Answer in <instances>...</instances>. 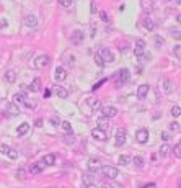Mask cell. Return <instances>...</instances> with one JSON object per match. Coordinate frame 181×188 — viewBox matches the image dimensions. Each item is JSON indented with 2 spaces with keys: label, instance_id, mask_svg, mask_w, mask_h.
<instances>
[{
  "label": "cell",
  "instance_id": "cell-34",
  "mask_svg": "<svg viewBox=\"0 0 181 188\" xmlns=\"http://www.w3.org/2000/svg\"><path fill=\"white\" fill-rule=\"evenodd\" d=\"M129 162H131V157H129V155H126V154H124V155H119V164H121V165H129Z\"/></svg>",
  "mask_w": 181,
  "mask_h": 188
},
{
  "label": "cell",
  "instance_id": "cell-52",
  "mask_svg": "<svg viewBox=\"0 0 181 188\" xmlns=\"http://www.w3.org/2000/svg\"><path fill=\"white\" fill-rule=\"evenodd\" d=\"M95 11H96V3L91 2V13H95Z\"/></svg>",
  "mask_w": 181,
  "mask_h": 188
},
{
  "label": "cell",
  "instance_id": "cell-39",
  "mask_svg": "<svg viewBox=\"0 0 181 188\" xmlns=\"http://www.w3.org/2000/svg\"><path fill=\"white\" fill-rule=\"evenodd\" d=\"M17 177H18L20 180H25V178H26V170H25V169H18V170H17Z\"/></svg>",
  "mask_w": 181,
  "mask_h": 188
},
{
  "label": "cell",
  "instance_id": "cell-16",
  "mask_svg": "<svg viewBox=\"0 0 181 188\" xmlns=\"http://www.w3.org/2000/svg\"><path fill=\"white\" fill-rule=\"evenodd\" d=\"M148 95V85L147 83H142V85H139V89H137V98L140 100H144Z\"/></svg>",
  "mask_w": 181,
  "mask_h": 188
},
{
  "label": "cell",
  "instance_id": "cell-20",
  "mask_svg": "<svg viewBox=\"0 0 181 188\" xmlns=\"http://www.w3.org/2000/svg\"><path fill=\"white\" fill-rule=\"evenodd\" d=\"M28 98V95L25 92H18V93L13 95V103L15 105H18V103H25V100Z\"/></svg>",
  "mask_w": 181,
  "mask_h": 188
},
{
  "label": "cell",
  "instance_id": "cell-11",
  "mask_svg": "<svg viewBox=\"0 0 181 188\" xmlns=\"http://www.w3.org/2000/svg\"><path fill=\"white\" fill-rule=\"evenodd\" d=\"M101 111H103V116L106 118H114L118 115V108L116 106H101Z\"/></svg>",
  "mask_w": 181,
  "mask_h": 188
},
{
  "label": "cell",
  "instance_id": "cell-35",
  "mask_svg": "<svg viewBox=\"0 0 181 188\" xmlns=\"http://www.w3.org/2000/svg\"><path fill=\"white\" fill-rule=\"evenodd\" d=\"M60 128H62L65 133H72V125H70V121H62V123H60Z\"/></svg>",
  "mask_w": 181,
  "mask_h": 188
},
{
  "label": "cell",
  "instance_id": "cell-12",
  "mask_svg": "<svg viewBox=\"0 0 181 188\" xmlns=\"http://www.w3.org/2000/svg\"><path fill=\"white\" fill-rule=\"evenodd\" d=\"M5 111L10 115V116H17V115H20V106L15 105L13 102H11V103H7V105H5Z\"/></svg>",
  "mask_w": 181,
  "mask_h": 188
},
{
  "label": "cell",
  "instance_id": "cell-29",
  "mask_svg": "<svg viewBox=\"0 0 181 188\" xmlns=\"http://www.w3.org/2000/svg\"><path fill=\"white\" fill-rule=\"evenodd\" d=\"M25 106L28 108V110H36V106H38V102H36V100L26 98V100H25Z\"/></svg>",
  "mask_w": 181,
  "mask_h": 188
},
{
  "label": "cell",
  "instance_id": "cell-43",
  "mask_svg": "<svg viewBox=\"0 0 181 188\" xmlns=\"http://www.w3.org/2000/svg\"><path fill=\"white\" fill-rule=\"evenodd\" d=\"M170 129H171V131H179V123L173 121L171 125H170Z\"/></svg>",
  "mask_w": 181,
  "mask_h": 188
},
{
  "label": "cell",
  "instance_id": "cell-42",
  "mask_svg": "<svg viewBox=\"0 0 181 188\" xmlns=\"http://www.w3.org/2000/svg\"><path fill=\"white\" fill-rule=\"evenodd\" d=\"M175 56H176V59H181V46L179 44L175 46Z\"/></svg>",
  "mask_w": 181,
  "mask_h": 188
},
{
  "label": "cell",
  "instance_id": "cell-15",
  "mask_svg": "<svg viewBox=\"0 0 181 188\" xmlns=\"http://www.w3.org/2000/svg\"><path fill=\"white\" fill-rule=\"evenodd\" d=\"M160 87L163 89L165 93H171V90H173V82L170 80V79H163V80H160Z\"/></svg>",
  "mask_w": 181,
  "mask_h": 188
},
{
  "label": "cell",
  "instance_id": "cell-24",
  "mask_svg": "<svg viewBox=\"0 0 181 188\" xmlns=\"http://www.w3.org/2000/svg\"><path fill=\"white\" fill-rule=\"evenodd\" d=\"M83 183L87 185H91V183H95V175L93 172H88V173H83Z\"/></svg>",
  "mask_w": 181,
  "mask_h": 188
},
{
  "label": "cell",
  "instance_id": "cell-9",
  "mask_svg": "<svg viewBox=\"0 0 181 188\" xmlns=\"http://www.w3.org/2000/svg\"><path fill=\"white\" fill-rule=\"evenodd\" d=\"M70 41H72V44H75V46H78L80 43H83V31L75 30L74 33L70 34Z\"/></svg>",
  "mask_w": 181,
  "mask_h": 188
},
{
  "label": "cell",
  "instance_id": "cell-36",
  "mask_svg": "<svg viewBox=\"0 0 181 188\" xmlns=\"http://www.w3.org/2000/svg\"><path fill=\"white\" fill-rule=\"evenodd\" d=\"M179 151H181V144L178 142V144H175V147H173V154H175L176 159L181 157V152H179Z\"/></svg>",
  "mask_w": 181,
  "mask_h": 188
},
{
  "label": "cell",
  "instance_id": "cell-41",
  "mask_svg": "<svg viewBox=\"0 0 181 188\" xmlns=\"http://www.w3.org/2000/svg\"><path fill=\"white\" fill-rule=\"evenodd\" d=\"M100 18H101L104 23H108V21H110V17H108V13H106V11H100Z\"/></svg>",
  "mask_w": 181,
  "mask_h": 188
},
{
  "label": "cell",
  "instance_id": "cell-13",
  "mask_svg": "<svg viewBox=\"0 0 181 188\" xmlns=\"http://www.w3.org/2000/svg\"><path fill=\"white\" fill-rule=\"evenodd\" d=\"M91 136H93L96 141H106V138H108L106 133L103 129H100V128H93L91 129Z\"/></svg>",
  "mask_w": 181,
  "mask_h": 188
},
{
  "label": "cell",
  "instance_id": "cell-1",
  "mask_svg": "<svg viewBox=\"0 0 181 188\" xmlns=\"http://www.w3.org/2000/svg\"><path fill=\"white\" fill-rule=\"evenodd\" d=\"M101 173H103V177H106V178H110V180H114V178H118V175H119V172L116 167H113V165H101Z\"/></svg>",
  "mask_w": 181,
  "mask_h": 188
},
{
  "label": "cell",
  "instance_id": "cell-32",
  "mask_svg": "<svg viewBox=\"0 0 181 188\" xmlns=\"http://www.w3.org/2000/svg\"><path fill=\"white\" fill-rule=\"evenodd\" d=\"M74 54H70V57H69V54H64V62H65L67 64V66H74V64H75V61H74Z\"/></svg>",
  "mask_w": 181,
  "mask_h": 188
},
{
  "label": "cell",
  "instance_id": "cell-33",
  "mask_svg": "<svg viewBox=\"0 0 181 188\" xmlns=\"http://www.w3.org/2000/svg\"><path fill=\"white\" fill-rule=\"evenodd\" d=\"M144 49H145V47H142V46H137L135 44V47H134V54H135V57H142L144 56Z\"/></svg>",
  "mask_w": 181,
  "mask_h": 188
},
{
  "label": "cell",
  "instance_id": "cell-26",
  "mask_svg": "<svg viewBox=\"0 0 181 188\" xmlns=\"http://www.w3.org/2000/svg\"><path fill=\"white\" fill-rule=\"evenodd\" d=\"M142 8H144V11L150 13L154 10V0H142Z\"/></svg>",
  "mask_w": 181,
  "mask_h": 188
},
{
  "label": "cell",
  "instance_id": "cell-40",
  "mask_svg": "<svg viewBox=\"0 0 181 188\" xmlns=\"http://www.w3.org/2000/svg\"><path fill=\"white\" fill-rule=\"evenodd\" d=\"M57 2L60 3V7H64V8H69L72 5V0H57Z\"/></svg>",
  "mask_w": 181,
  "mask_h": 188
},
{
  "label": "cell",
  "instance_id": "cell-17",
  "mask_svg": "<svg viewBox=\"0 0 181 188\" xmlns=\"http://www.w3.org/2000/svg\"><path fill=\"white\" fill-rule=\"evenodd\" d=\"M87 103L90 105V108L93 111H98L100 108H101V102H100L98 98H87Z\"/></svg>",
  "mask_w": 181,
  "mask_h": 188
},
{
  "label": "cell",
  "instance_id": "cell-38",
  "mask_svg": "<svg viewBox=\"0 0 181 188\" xmlns=\"http://www.w3.org/2000/svg\"><path fill=\"white\" fill-rule=\"evenodd\" d=\"M171 115H173L175 118L179 116V115H181V108H179V105H175V106L171 108Z\"/></svg>",
  "mask_w": 181,
  "mask_h": 188
},
{
  "label": "cell",
  "instance_id": "cell-3",
  "mask_svg": "<svg viewBox=\"0 0 181 188\" xmlns=\"http://www.w3.org/2000/svg\"><path fill=\"white\" fill-rule=\"evenodd\" d=\"M49 64H51V57L47 54H41L34 59L36 69H46V67H49Z\"/></svg>",
  "mask_w": 181,
  "mask_h": 188
},
{
  "label": "cell",
  "instance_id": "cell-56",
  "mask_svg": "<svg viewBox=\"0 0 181 188\" xmlns=\"http://www.w3.org/2000/svg\"><path fill=\"white\" fill-rule=\"evenodd\" d=\"M176 3H178V5H179V3H181V0H176Z\"/></svg>",
  "mask_w": 181,
  "mask_h": 188
},
{
  "label": "cell",
  "instance_id": "cell-27",
  "mask_svg": "<svg viewBox=\"0 0 181 188\" xmlns=\"http://www.w3.org/2000/svg\"><path fill=\"white\" fill-rule=\"evenodd\" d=\"M110 126V118H106V116H101L98 119V128L100 129H103L104 131V128H108Z\"/></svg>",
  "mask_w": 181,
  "mask_h": 188
},
{
  "label": "cell",
  "instance_id": "cell-10",
  "mask_svg": "<svg viewBox=\"0 0 181 188\" xmlns=\"http://www.w3.org/2000/svg\"><path fill=\"white\" fill-rule=\"evenodd\" d=\"M54 79H56L57 82L65 80V79H67V70H65V67H57V69L54 70Z\"/></svg>",
  "mask_w": 181,
  "mask_h": 188
},
{
  "label": "cell",
  "instance_id": "cell-23",
  "mask_svg": "<svg viewBox=\"0 0 181 188\" xmlns=\"http://www.w3.org/2000/svg\"><path fill=\"white\" fill-rule=\"evenodd\" d=\"M41 162L44 164V165H54V164H56V155H54V154H47V155H44Z\"/></svg>",
  "mask_w": 181,
  "mask_h": 188
},
{
  "label": "cell",
  "instance_id": "cell-48",
  "mask_svg": "<svg viewBox=\"0 0 181 188\" xmlns=\"http://www.w3.org/2000/svg\"><path fill=\"white\" fill-rule=\"evenodd\" d=\"M135 44H137V46H142V47H145V41H144V39H137V41H135Z\"/></svg>",
  "mask_w": 181,
  "mask_h": 188
},
{
  "label": "cell",
  "instance_id": "cell-50",
  "mask_svg": "<svg viewBox=\"0 0 181 188\" xmlns=\"http://www.w3.org/2000/svg\"><path fill=\"white\" fill-rule=\"evenodd\" d=\"M162 139H163V141H168V139H170V134H168V133H162Z\"/></svg>",
  "mask_w": 181,
  "mask_h": 188
},
{
  "label": "cell",
  "instance_id": "cell-19",
  "mask_svg": "<svg viewBox=\"0 0 181 188\" xmlns=\"http://www.w3.org/2000/svg\"><path fill=\"white\" fill-rule=\"evenodd\" d=\"M54 93L57 95L59 98H67V97H69V92L64 89V87H60V85H56L54 87Z\"/></svg>",
  "mask_w": 181,
  "mask_h": 188
},
{
  "label": "cell",
  "instance_id": "cell-53",
  "mask_svg": "<svg viewBox=\"0 0 181 188\" xmlns=\"http://www.w3.org/2000/svg\"><path fill=\"white\" fill-rule=\"evenodd\" d=\"M85 188H100V186H96V185H95V183H91V185H87Z\"/></svg>",
  "mask_w": 181,
  "mask_h": 188
},
{
  "label": "cell",
  "instance_id": "cell-2",
  "mask_svg": "<svg viewBox=\"0 0 181 188\" xmlns=\"http://www.w3.org/2000/svg\"><path fill=\"white\" fill-rule=\"evenodd\" d=\"M129 77H131V74H129V70L127 69H121L116 72V83L121 87V85H126L127 82H129Z\"/></svg>",
  "mask_w": 181,
  "mask_h": 188
},
{
  "label": "cell",
  "instance_id": "cell-4",
  "mask_svg": "<svg viewBox=\"0 0 181 188\" xmlns=\"http://www.w3.org/2000/svg\"><path fill=\"white\" fill-rule=\"evenodd\" d=\"M114 142H116V146H122L124 142H126V139H127V131L124 129V128H118L116 129V134H114Z\"/></svg>",
  "mask_w": 181,
  "mask_h": 188
},
{
  "label": "cell",
  "instance_id": "cell-5",
  "mask_svg": "<svg viewBox=\"0 0 181 188\" xmlns=\"http://www.w3.org/2000/svg\"><path fill=\"white\" fill-rule=\"evenodd\" d=\"M0 152L3 155H7V157H10V159H18V152L13 149V147L7 146V144H0Z\"/></svg>",
  "mask_w": 181,
  "mask_h": 188
},
{
  "label": "cell",
  "instance_id": "cell-54",
  "mask_svg": "<svg viewBox=\"0 0 181 188\" xmlns=\"http://www.w3.org/2000/svg\"><path fill=\"white\" fill-rule=\"evenodd\" d=\"M145 188H157V186H155V185H147Z\"/></svg>",
  "mask_w": 181,
  "mask_h": 188
},
{
  "label": "cell",
  "instance_id": "cell-7",
  "mask_svg": "<svg viewBox=\"0 0 181 188\" xmlns=\"http://www.w3.org/2000/svg\"><path fill=\"white\" fill-rule=\"evenodd\" d=\"M135 141H137L139 144H145L148 141V129H145V128L139 129L137 134H135Z\"/></svg>",
  "mask_w": 181,
  "mask_h": 188
},
{
  "label": "cell",
  "instance_id": "cell-21",
  "mask_svg": "<svg viewBox=\"0 0 181 188\" xmlns=\"http://www.w3.org/2000/svg\"><path fill=\"white\" fill-rule=\"evenodd\" d=\"M28 131H30V123H21V125L18 126V129H17V134H18V138H21V136H25Z\"/></svg>",
  "mask_w": 181,
  "mask_h": 188
},
{
  "label": "cell",
  "instance_id": "cell-25",
  "mask_svg": "<svg viewBox=\"0 0 181 188\" xmlns=\"http://www.w3.org/2000/svg\"><path fill=\"white\" fill-rule=\"evenodd\" d=\"M5 80L8 83H15V80H17V72L15 70H7L5 72Z\"/></svg>",
  "mask_w": 181,
  "mask_h": 188
},
{
  "label": "cell",
  "instance_id": "cell-37",
  "mask_svg": "<svg viewBox=\"0 0 181 188\" xmlns=\"http://www.w3.org/2000/svg\"><path fill=\"white\" fill-rule=\"evenodd\" d=\"M49 123H51L52 126H60V123H62V121H60L59 116H51L49 118Z\"/></svg>",
  "mask_w": 181,
  "mask_h": 188
},
{
  "label": "cell",
  "instance_id": "cell-30",
  "mask_svg": "<svg viewBox=\"0 0 181 188\" xmlns=\"http://www.w3.org/2000/svg\"><path fill=\"white\" fill-rule=\"evenodd\" d=\"M132 162H134V165L137 167V169H144V159L140 157V155H135V157L132 159Z\"/></svg>",
  "mask_w": 181,
  "mask_h": 188
},
{
  "label": "cell",
  "instance_id": "cell-14",
  "mask_svg": "<svg viewBox=\"0 0 181 188\" xmlns=\"http://www.w3.org/2000/svg\"><path fill=\"white\" fill-rule=\"evenodd\" d=\"M43 169H44V164L43 162H36V164H31L28 170H30L31 175H36V173H41Z\"/></svg>",
  "mask_w": 181,
  "mask_h": 188
},
{
  "label": "cell",
  "instance_id": "cell-55",
  "mask_svg": "<svg viewBox=\"0 0 181 188\" xmlns=\"http://www.w3.org/2000/svg\"><path fill=\"white\" fill-rule=\"evenodd\" d=\"M101 188H113V186H111V185H103Z\"/></svg>",
  "mask_w": 181,
  "mask_h": 188
},
{
  "label": "cell",
  "instance_id": "cell-18",
  "mask_svg": "<svg viewBox=\"0 0 181 188\" xmlns=\"http://www.w3.org/2000/svg\"><path fill=\"white\" fill-rule=\"evenodd\" d=\"M25 25L28 28H34L36 25H38V18H36L34 15H26L25 17Z\"/></svg>",
  "mask_w": 181,
  "mask_h": 188
},
{
  "label": "cell",
  "instance_id": "cell-49",
  "mask_svg": "<svg viewBox=\"0 0 181 188\" xmlns=\"http://www.w3.org/2000/svg\"><path fill=\"white\" fill-rule=\"evenodd\" d=\"M34 126L41 128V126H43V119H41V118H39V119H36V121H34Z\"/></svg>",
  "mask_w": 181,
  "mask_h": 188
},
{
  "label": "cell",
  "instance_id": "cell-6",
  "mask_svg": "<svg viewBox=\"0 0 181 188\" xmlns=\"http://www.w3.org/2000/svg\"><path fill=\"white\" fill-rule=\"evenodd\" d=\"M98 54H100V57H101L103 64H111L113 61H114V54H113L110 49H101Z\"/></svg>",
  "mask_w": 181,
  "mask_h": 188
},
{
  "label": "cell",
  "instance_id": "cell-46",
  "mask_svg": "<svg viewBox=\"0 0 181 188\" xmlns=\"http://www.w3.org/2000/svg\"><path fill=\"white\" fill-rule=\"evenodd\" d=\"M171 34L175 36L176 39H179V36H181V34H179V30H171Z\"/></svg>",
  "mask_w": 181,
  "mask_h": 188
},
{
  "label": "cell",
  "instance_id": "cell-28",
  "mask_svg": "<svg viewBox=\"0 0 181 188\" xmlns=\"http://www.w3.org/2000/svg\"><path fill=\"white\" fill-rule=\"evenodd\" d=\"M142 25H144V28L145 30H148V31H152L155 28V25H154V21H152L150 18H144V21H142Z\"/></svg>",
  "mask_w": 181,
  "mask_h": 188
},
{
  "label": "cell",
  "instance_id": "cell-47",
  "mask_svg": "<svg viewBox=\"0 0 181 188\" xmlns=\"http://www.w3.org/2000/svg\"><path fill=\"white\" fill-rule=\"evenodd\" d=\"M104 82H106V80H104V79H103V80H100L98 83H96V85H93V90H96V89H100V87H101V85H103V83H104Z\"/></svg>",
  "mask_w": 181,
  "mask_h": 188
},
{
  "label": "cell",
  "instance_id": "cell-8",
  "mask_svg": "<svg viewBox=\"0 0 181 188\" xmlns=\"http://www.w3.org/2000/svg\"><path fill=\"white\" fill-rule=\"evenodd\" d=\"M88 170L90 172H93V173H96L100 169H101V162L98 160V159H95V157H91V159H88Z\"/></svg>",
  "mask_w": 181,
  "mask_h": 188
},
{
  "label": "cell",
  "instance_id": "cell-57",
  "mask_svg": "<svg viewBox=\"0 0 181 188\" xmlns=\"http://www.w3.org/2000/svg\"><path fill=\"white\" fill-rule=\"evenodd\" d=\"M167 2H170V0H167Z\"/></svg>",
  "mask_w": 181,
  "mask_h": 188
},
{
  "label": "cell",
  "instance_id": "cell-31",
  "mask_svg": "<svg viewBox=\"0 0 181 188\" xmlns=\"http://www.w3.org/2000/svg\"><path fill=\"white\" fill-rule=\"evenodd\" d=\"M170 146H168V144H163L162 147H160V155H162V157H167L168 154H170Z\"/></svg>",
  "mask_w": 181,
  "mask_h": 188
},
{
  "label": "cell",
  "instance_id": "cell-44",
  "mask_svg": "<svg viewBox=\"0 0 181 188\" xmlns=\"http://www.w3.org/2000/svg\"><path fill=\"white\" fill-rule=\"evenodd\" d=\"M95 62L98 64L100 67H103L104 64H103V61H101V57H100V54H95Z\"/></svg>",
  "mask_w": 181,
  "mask_h": 188
},
{
  "label": "cell",
  "instance_id": "cell-45",
  "mask_svg": "<svg viewBox=\"0 0 181 188\" xmlns=\"http://www.w3.org/2000/svg\"><path fill=\"white\" fill-rule=\"evenodd\" d=\"M8 26V21H7L5 18H0V30H3V28Z\"/></svg>",
  "mask_w": 181,
  "mask_h": 188
},
{
  "label": "cell",
  "instance_id": "cell-51",
  "mask_svg": "<svg viewBox=\"0 0 181 188\" xmlns=\"http://www.w3.org/2000/svg\"><path fill=\"white\" fill-rule=\"evenodd\" d=\"M155 43H157V46H162V44H163V39L157 38V39H155Z\"/></svg>",
  "mask_w": 181,
  "mask_h": 188
},
{
  "label": "cell",
  "instance_id": "cell-22",
  "mask_svg": "<svg viewBox=\"0 0 181 188\" xmlns=\"http://www.w3.org/2000/svg\"><path fill=\"white\" fill-rule=\"evenodd\" d=\"M28 89H30L31 92H39V90H41V79L36 77L34 80L30 83V87H28Z\"/></svg>",
  "mask_w": 181,
  "mask_h": 188
}]
</instances>
